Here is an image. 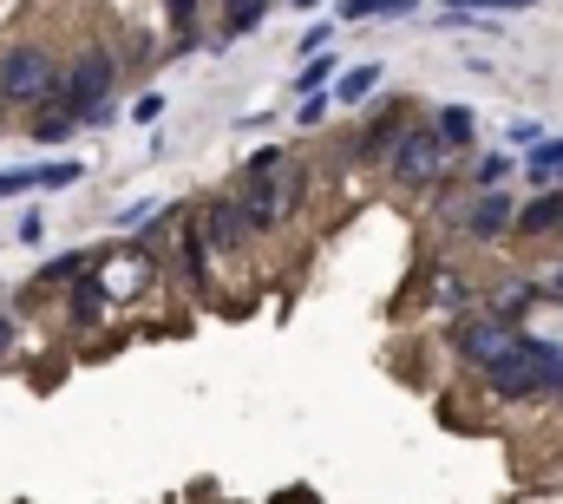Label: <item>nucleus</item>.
Wrapping results in <instances>:
<instances>
[{"instance_id": "obj_1", "label": "nucleus", "mask_w": 563, "mask_h": 504, "mask_svg": "<svg viewBox=\"0 0 563 504\" xmlns=\"http://www.w3.org/2000/svg\"><path fill=\"white\" fill-rule=\"evenodd\" d=\"M301 164L282 157V151H256L243 164V210H250V230H282L301 204Z\"/></svg>"}, {"instance_id": "obj_2", "label": "nucleus", "mask_w": 563, "mask_h": 504, "mask_svg": "<svg viewBox=\"0 0 563 504\" xmlns=\"http://www.w3.org/2000/svg\"><path fill=\"white\" fill-rule=\"evenodd\" d=\"M558 361H563L558 341L518 335V348H511L505 361H492V368H485V386H492L498 399H538V393H551V386H558Z\"/></svg>"}, {"instance_id": "obj_3", "label": "nucleus", "mask_w": 563, "mask_h": 504, "mask_svg": "<svg viewBox=\"0 0 563 504\" xmlns=\"http://www.w3.org/2000/svg\"><path fill=\"white\" fill-rule=\"evenodd\" d=\"M112 86H119V59L112 53H79L59 79V99L73 106L79 125H112Z\"/></svg>"}, {"instance_id": "obj_4", "label": "nucleus", "mask_w": 563, "mask_h": 504, "mask_svg": "<svg viewBox=\"0 0 563 504\" xmlns=\"http://www.w3.org/2000/svg\"><path fill=\"white\" fill-rule=\"evenodd\" d=\"M59 79H66V66H59L46 46H13V53H0V99H7V106H53V99H59Z\"/></svg>"}, {"instance_id": "obj_5", "label": "nucleus", "mask_w": 563, "mask_h": 504, "mask_svg": "<svg viewBox=\"0 0 563 504\" xmlns=\"http://www.w3.org/2000/svg\"><path fill=\"white\" fill-rule=\"evenodd\" d=\"M452 157H459V151H452L432 125H407V131H400V144L387 151V171H394V184L426 190V184H439V177L452 171Z\"/></svg>"}, {"instance_id": "obj_6", "label": "nucleus", "mask_w": 563, "mask_h": 504, "mask_svg": "<svg viewBox=\"0 0 563 504\" xmlns=\"http://www.w3.org/2000/svg\"><path fill=\"white\" fill-rule=\"evenodd\" d=\"M518 335H525L518 321H498V315H459L445 341H452V354H459L465 368H478V374H485L492 361H505V354L518 348Z\"/></svg>"}, {"instance_id": "obj_7", "label": "nucleus", "mask_w": 563, "mask_h": 504, "mask_svg": "<svg viewBox=\"0 0 563 504\" xmlns=\"http://www.w3.org/2000/svg\"><path fill=\"white\" fill-rule=\"evenodd\" d=\"M86 177L79 157H59V164H20V171H0V197H33V190H73Z\"/></svg>"}, {"instance_id": "obj_8", "label": "nucleus", "mask_w": 563, "mask_h": 504, "mask_svg": "<svg viewBox=\"0 0 563 504\" xmlns=\"http://www.w3.org/2000/svg\"><path fill=\"white\" fill-rule=\"evenodd\" d=\"M459 223H465V237H472V243H498V237H511V230H518V204H511L505 190H478V197H472V210H465Z\"/></svg>"}, {"instance_id": "obj_9", "label": "nucleus", "mask_w": 563, "mask_h": 504, "mask_svg": "<svg viewBox=\"0 0 563 504\" xmlns=\"http://www.w3.org/2000/svg\"><path fill=\"white\" fill-rule=\"evenodd\" d=\"M197 230H203V243H210V250H243V243L256 237V230H250L243 197H217V204L203 210V223H197Z\"/></svg>"}, {"instance_id": "obj_10", "label": "nucleus", "mask_w": 563, "mask_h": 504, "mask_svg": "<svg viewBox=\"0 0 563 504\" xmlns=\"http://www.w3.org/2000/svg\"><path fill=\"white\" fill-rule=\"evenodd\" d=\"M511 237H525V243H544V237H563V184L551 190H538L531 204H518V230Z\"/></svg>"}, {"instance_id": "obj_11", "label": "nucleus", "mask_w": 563, "mask_h": 504, "mask_svg": "<svg viewBox=\"0 0 563 504\" xmlns=\"http://www.w3.org/2000/svg\"><path fill=\"white\" fill-rule=\"evenodd\" d=\"M144 275H151V255H144V250H119V255H106V262H99V282H106V295H112V302L139 295Z\"/></svg>"}, {"instance_id": "obj_12", "label": "nucleus", "mask_w": 563, "mask_h": 504, "mask_svg": "<svg viewBox=\"0 0 563 504\" xmlns=\"http://www.w3.org/2000/svg\"><path fill=\"white\" fill-rule=\"evenodd\" d=\"M407 125H413V112H407V106H387V112H380V119L367 125V138H361V157L387 164V151L400 144V131H407Z\"/></svg>"}, {"instance_id": "obj_13", "label": "nucleus", "mask_w": 563, "mask_h": 504, "mask_svg": "<svg viewBox=\"0 0 563 504\" xmlns=\"http://www.w3.org/2000/svg\"><path fill=\"white\" fill-rule=\"evenodd\" d=\"M380 79H387V66H374V59L347 66V73L334 79V106H361V99H374V92H380Z\"/></svg>"}, {"instance_id": "obj_14", "label": "nucleus", "mask_w": 563, "mask_h": 504, "mask_svg": "<svg viewBox=\"0 0 563 504\" xmlns=\"http://www.w3.org/2000/svg\"><path fill=\"white\" fill-rule=\"evenodd\" d=\"M432 131H439L452 151H472V144H478V112H472V106H439V112H432Z\"/></svg>"}, {"instance_id": "obj_15", "label": "nucleus", "mask_w": 563, "mask_h": 504, "mask_svg": "<svg viewBox=\"0 0 563 504\" xmlns=\"http://www.w3.org/2000/svg\"><path fill=\"white\" fill-rule=\"evenodd\" d=\"M538 190H551V184H563V138H544V144H531V157L518 164Z\"/></svg>"}, {"instance_id": "obj_16", "label": "nucleus", "mask_w": 563, "mask_h": 504, "mask_svg": "<svg viewBox=\"0 0 563 504\" xmlns=\"http://www.w3.org/2000/svg\"><path fill=\"white\" fill-rule=\"evenodd\" d=\"M106 302H112L106 282H99V275H79V282H73V328H92Z\"/></svg>"}, {"instance_id": "obj_17", "label": "nucleus", "mask_w": 563, "mask_h": 504, "mask_svg": "<svg viewBox=\"0 0 563 504\" xmlns=\"http://www.w3.org/2000/svg\"><path fill=\"white\" fill-rule=\"evenodd\" d=\"M73 131H79V119H73V106H66V99L40 106V119H33V138H40V144H66Z\"/></svg>"}, {"instance_id": "obj_18", "label": "nucleus", "mask_w": 563, "mask_h": 504, "mask_svg": "<svg viewBox=\"0 0 563 504\" xmlns=\"http://www.w3.org/2000/svg\"><path fill=\"white\" fill-rule=\"evenodd\" d=\"M334 73H341V59H334V53H308V59H301V73H295V92H301V99H308V92H328V86H334Z\"/></svg>"}, {"instance_id": "obj_19", "label": "nucleus", "mask_w": 563, "mask_h": 504, "mask_svg": "<svg viewBox=\"0 0 563 504\" xmlns=\"http://www.w3.org/2000/svg\"><path fill=\"white\" fill-rule=\"evenodd\" d=\"M538 295H544V282H505V288L492 295V315H498V321H518Z\"/></svg>"}, {"instance_id": "obj_20", "label": "nucleus", "mask_w": 563, "mask_h": 504, "mask_svg": "<svg viewBox=\"0 0 563 504\" xmlns=\"http://www.w3.org/2000/svg\"><path fill=\"white\" fill-rule=\"evenodd\" d=\"M420 13V0H341V20H400Z\"/></svg>"}, {"instance_id": "obj_21", "label": "nucleus", "mask_w": 563, "mask_h": 504, "mask_svg": "<svg viewBox=\"0 0 563 504\" xmlns=\"http://www.w3.org/2000/svg\"><path fill=\"white\" fill-rule=\"evenodd\" d=\"M518 164H511V151H485L478 164H472V190H505V177H511Z\"/></svg>"}, {"instance_id": "obj_22", "label": "nucleus", "mask_w": 563, "mask_h": 504, "mask_svg": "<svg viewBox=\"0 0 563 504\" xmlns=\"http://www.w3.org/2000/svg\"><path fill=\"white\" fill-rule=\"evenodd\" d=\"M86 262H92L86 250H66V255H53V262L40 269V282H46V288H73V282L86 275Z\"/></svg>"}, {"instance_id": "obj_23", "label": "nucleus", "mask_w": 563, "mask_h": 504, "mask_svg": "<svg viewBox=\"0 0 563 504\" xmlns=\"http://www.w3.org/2000/svg\"><path fill=\"white\" fill-rule=\"evenodd\" d=\"M269 13V0H223V33H250Z\"/></svg>"}, {"instance_id": "obj_24", "label": "nucleus", "mask_w": 563, "mask_h": 504, "mask_svg": "<svg viewBox=\"0 0 563 504\" xmlns=\"http://www.w3.org/2000/svg\"><path fill=\"white\" fill-rule=\"evenodd\" d=\"M445 7H459V13H531L538 0H445Z\"/></svg>"}, {"instance_id": "obj_25", "label": "nucleus", "mask_w": 563, "mask_h": 504, "mask_svg": "<svg viewBox=\"0 0 563 504\" xmlns=\"http://www.w3.org/2000/svg\"><path fill=\"white\" fill-rule=\"evenodd\" d=\"M328 106H334V92H308V99L295 106V125H301V131L321 125V119H328Z\"/></svg>"}, {"instance_id": "obj_26", "label": "nucleus", "mask_w": 563, "mask_h": 504, "mask_svg": "<svg viewBox=\"0 0 563 504\" xmlns=\"http://www.w3.org/2000/svg\"><path fill=\"white\" fill-rule=\"evenodd\" d=\"M505 138H511V151H531V144H544L551 131L538 125V119H511V131H505Z\"/></svg>"}, {"instance_id": "obj_27", "label": "nucleus", "mask_w": 563, "mask_h": 504, "mask_svg": "<svg viewBox=\"0 0 563 504\" xmlns=\"http://www.w3.org/2000/svg\"><path fill=\"white\" fill-rule=\"evenodd\" d=\"M132 119H139V125H151V119H164V92H144L139 106H132Z\"/></svg>"}, {"instance_id": "obj_28", "label": "nucleus", "mask_w": 563, "mask_h": 504, "mask_svg": "<svg viewBox=\"0 0 563 504\" xmlns=\"http://www.w3.org/2000/svg\"><path fill=\"white\" fill-rule=\"evenodd\" d=\"M328 40H334V26H308V33H301V59H308V53H328Z\"/></svg>"}, {"instance_id": "obj_29", "label": "nucleus", "mask_w": 563, "mask_h": 504, "mask_svg": "<svg viewBox=\"0 0 563 504\" xmlns=\"http://www.w3.org/2000/svg\"><path fill=\"white\" fill-rule=\"evenodd\" d=\"M151 210H157V204H151V197H139V204H125V210H119V223H125V230H139Z\"/></svg>"}, {"instance_id": "obj_30", "label": "nucleus", "mask_w": 563, "mask_h": 504, "mask_svg": "<svg viewBox=\"0 0 563 504\" xmlns=\"http://www.w3.org/2000/svg\"><path fill=\"white\" fill-rule=\"evenodd\" d=\"M20 243H26V250H33V243H46V223H40V217H26V223H20Z\"/></svg>"}, {"instance_id": "obj_31", "label": "nucleus", "mask_w": 563, "mask_h": 504, "mask_svg": "<svg viewBox=\"0 0 563 504\" xmlns=\"http://www.w3.org/2000/svg\"><path fill=\"white\" fill-rule=\"evenodd\" d=\"M164 7H170V20H177V26H190V20H197V0H164Z\"/></svg>"}, {"instance_id": "obj_32", "label": "nucleus", "mask_w": 563, "mask_h": 504, "mask_svg": "<svg viewBox=\"0 0 563 504\" xmlns=\"http://www.w3.org/2000/svg\"><path fill=\"white\" fill-rule=\"evenodd\" d=\"M13 354V315H0V361Z\"/></svg>"}, {"instance_id": "obj_33", "label": "nucleus", "mask_w": 563, "mask_h": 504, "mask_svg": "<svg viewBox=\"0 0 563 504\" xmlns=\"http://www.w3.org/2000/svg\"><path fill=\"white\" fill-rule=\"evenodd\" d=\"M544 295H551V302H563V262L551 269V275H544Z\"/></svg>"}, {"instance_id": "obj_34", "label": "nucleus", "mask_w": 563, "mask_h": 504, "mask_svg": "<svg viewBox=\"0 0 563 504\" xmlns=\"http://www.w3.org/2000/svg\"><path fill=\"white\" fill-rule=\"evenodd\" d=\"M551 393H563V361H558V386H551Z\"/></svg>"}, {"instance_id": "obj_35", "label": "nucleus", "mask_w": 563, "mask_h": 504, "mask_svg": "<svg viewBox=\"0 0 563 504\" xmlns=\"http://www.w3.org/2000/svg\"><path fill=\"white\" fill-rule=\"evenodd\" d=\"M0 112H7V99H0Z\"/></svg>"}]
</instances>
